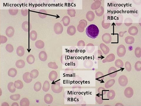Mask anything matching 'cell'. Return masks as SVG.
<instances>
[{
  "instance_id": "4fadbf2b",
  "label": "cell",
  "mask_w": 141,
  "mask_h": 106,
  "mask_svg": "<svg viewBox=\"0 0 141 106\" xmlns=\"http://www.w3.org/2000/svg\"><path fill=\"white\" fill-rule=\"evenodd\" d=\"M67 32L69 35L70 36H73L76 33V29L75 27L73 25L69 26L67 28Z\"/></svg>"
},
{
  "instance_id": "d6986e66",
  "label": "cell",
  "mask_w": 141,
  "mask_h": 106,
  "mask_svg": "<svg viewBox=\"0 0 141 106\" xmlns=\"http://www.w3.org/2000/svg\"><path fill=\"white\" fill-rule=\"evenodd\" d=\"M29 37L30 38L32 41L36 40L37 39V32L35 30H32L30 32Z\"/></svg>"
},
{
  "instance_id": "2e32d148",
  "label": "cell",
  "mask_w": 141,
  "mask_h": 106,
  "mask_svg": "<svg viewBox=\"0 0 141 106\" xmlns=\"http://www.w3.org/2000/svg\"><path fill=\"white\" fill-rule=\"evenodd\" d=\"M7 88L9 91L12 93H14L16 90V88L14 85V83L12 82H9L8 84Z\"/></svg>"
},
{
  "instance_id": "ffe728a7",
  "label": "cell",
  "mask_w": 141,
  "mask_h": 106,
  "mask_svg": "<svg viewBox=\"0 0 141 106\" xmlns=\"http://www.w3.org/2000/svg\"><path fill=\"white\" fill-rule=\"evenodd\" d=\"M70 21V18L67 16H64L62 19V22L65 26H67L69 25Z\"/></svg>"
},
{
  "instance_id": "cb8c5ba5",
  "label": "cell",
  "mask_w": 141,
  "mask_h": 106,
  "mask_svg": "<svg viewBox=\"0 0 141 106\" xmlns=\"http://www.w3.org/2000/svg\"><path fill=\"white\" fill-rule=\"evenodd\" d=\"M29 73H25L23 76V78L24 82L27 83L30 82L31 81V79L29 77Z\"/></svg>"
},
{
  "instance_id": "603a6c76",
  "label": "cell",
  "mask_w": 141,
  "mask_h": 106,
  "mask_svg": "<svg viewBox=\"0 0 141 106\" xmlns=\"http://www.w3.org/2000/svg\"><path fill=\"white\" fill-rule=\"evenodd\" d=\"M95 12L96 15L99 17H100L103 15L104 13V9L102 6L100 7L99 8L96 10Z\"/></svg>"
},
{
  "instance_id": "60d3db41",
  "label": "cell",
  "mask_w": 141,
  "mask_h": 106,
  "mask_svg": "<svg viewBox=\"0 0 141 106\" xmlns=\"http://www.w3.org/2000/svg\"><path fill=\"white\" fill-rule=\"evenodd\" d=\"M2 106H9V105L8 103L6 102H4L2 103L1 104Z\"/></svg>"
},
{
  "instance_id": "7c38bea8",
  "label": "cell",
  "mask_w": 141,
  "mask_h": 106,
  "mask_svg": "<svg viewBox=\"0 0 141 106\" xmlns=\"http://www.w3.org/2000/svg\"><path fill=\"white\" fill-rule=\"evenodd\" d=\"M17 71L14 68H12L9 69L8 71V75L9 77H14L17 76Z\"/></svg>"
},
{
  "instance_id": "d6a6232c",
  "label": "cell",
  "mask_w": 141,
  "mask_h": 106,
  "mask_svg": "<svg viewBox=\"0 0 141 106\" xmlns=\"http://www.w3.org/2000/svg\"><path fill=\"white\" fill-rule=\"evenodd\" d=\"M67 13L71 17H74L75 16L76 12L74 9H70L67 10Z\"/></svg>"
},
{
  "instance_id": "9a60e30c",
  "label": "cell",
  "mask_w": 141,
  "mask_h": 106,
  "mask_svg": "<svg viewBox=\"0 0 141 106\" xmlns=\"http://www.w3.org/2000/svg\"><path fill=\"white\" fill-rule=\"evenodd\" d=\"M14 85L16 88L17 89H21L23 87V83L20 80H17L14 83Z\"/></svg>"
},
{
  "instance_id": "74e56055",
  "label": "cell",
  "mask_w": 141,
  "mask_h": 106,
  "mask_svg": "<svg viewBox=\"0 0 141 106\" xmlns=\"http://www.w3.org/2000/svg\"><path fill=\"white\" fill-rule=\"evenodd\" d=\"M102 25L104 28L105 29H107L110 25V23H105L104 20L102 22Z\"/></svg>"
},
{
  "instance_id": "5bb4252c",
  "label": "cell",
  "mask_w": 141,
  "mask_h": 106,
  "mask_svg": "<svg viewBox=\"0 0 141 106\" xmlns=\"http://www.w3.org/2000/svg\"><path fill=\"white\" fill-rule=\"evenodd\" d=\"M25 62L22 60H18L16 62L15 65L16 67L19 68H22L25 66Z\"/></svg>"
},
{
  "instance_id": "7402d4cb",
  "label": "cell",
  "mask_w": 141,
  "mask_h": 106,
  "mask_svg": "<svg viewBox=\"0 0 141 106\" xmlns=\"http://www.w3.org/2000/svg\"><path fill=\"white\" fill-rule=\"evenodd\" d=\"M35 45L37 48L39 49L42 48L44 47V42L41 40H38L35 43Z\"/></svg>"
},
{
  "instance_id": "4316f807",
  "label": "cell",
  "mask_w": 141,
  "mask_h": 106,
  "mask_svg": "<svg viewBox=\"0 0 141 106\" xmlns=\"http://www.w3.org/2000/svg\"><path fill=\"white\" fill-rule=\"evenodd\" d=\"M20 96L19 94L11 95L10 98L11 99L14 101H17L20 99Z\"/></svg>"
},
{
  "instance_id": "44dd1931",
  "label": "cell",
  "mask_w": 141,
  "mask_h": 106,
  "mask_svg": "<svg viewBox=\"0 0 141 106\" xmlns=\"http://www.w3.org/2000/svg\"><path fill=\"white\" fill-rule=\"evenodd\" d=\"M9 13L12 15H16L18 13V9L15 8H11L9 9Z\"/></svg>"
},
{
  "instance_id": "f35d334b",
  "label": "cell",
  "mask_w": 141,
  "mask_h": 106,
  "mask_svg": "<svg viewBox=\"0 0 141 106\" xmlns=\"http://www.w3.org/2000/svg\"><path fill=\"white\" fill-rule=\"evenodd\" d=\"M131 13L133 15L135 16H138L139 15V11L137 10V9L134 8V9H132V10L131 11Z\"/></svg>"
},
{
  "instance_id": "83f0119b",
  "label": "cell",
  "mask_w": 141,
  "mask_h": 106,
  "mask_svg": "<svg viewBox=\"0 0 141 106\" xmlns=\"http://www.w3.org/2000/svg\"><path fill=\"white\" fill-rule=\"evenodd\" d=\"M133 20L130 18H127L124 20V24L127 26H129L132 24Z\"/></svg>"
},
{
  "instance_id": "30bf717a",
  "label": "cell",
  "mask_w": 141,
  "mask_h": 106,
  "mask_svg": "<svg viewBox=\"0 0 141 106\" xmlns=\"http://www.w3.org/2000/svg\"><path fill=\"white\" fill-rule=\"evenodd\" d=\"M101 3L100 0H96L93 3L91 6V8L92 10H97L101 7Z\"/></svg>"
},
{
  "instance_id": "e0dca14e",
  "label": "cell",
  "mask_w": 141,
  "mask_h": 106,
  "mask_svg": "<svg viewBox=\"0 0 141 106\" xmlns=\"http://www.w3.org/2000/svg\"><path fill=\"white\" fill-rule=\"evenodd\" d=\"M100 47L101 50H102L104 54H106L109 53V47L106 45L104 44V43H102L100 44Z\"/></svg>"
},
{
  "instance_id": "8992f818",
  "label": "cell",
  "mask_w": 141,
  "mask_h": 106,
  "mask_svg": "<svg viewBox=\"0 0 141 106\" xmlns=\"http://www.w3.org/2000/svg\"><path fill=\"white\" fill-rule=\"evenodd\" d=\"M103 41L106 44L110 43L112 41V37L110 34L106 33L103 35L102 37Z\"/></svg>"
},
{
  "instance_id": "4dcf8cb0",
  "label": "cell",
  "mask_w": 141,
  "mask_h": 106,
  "mask_svg": "<svg viewBox=\"0 0 141 106\" xmlns=\"http://www.w3.org/2000/svg\"><path fill=\"white\" fill-rule=\"evenodd\" d=\"M47 12L44 10H41L39 11V16L42 18H44L47 17Z\"/></svg>"
},
{
  "instance_id": "3957f363",
  "label": "cell",
  "mask_w": 141,
  "mask_h": 106,
  "mask_svg": "<svg viewBox=\"0 0 141 106\" xmlns=\"http://www.w3.org/2000/svg\"><path fill=\"white\" fill-rule=\"evenodd\" d=\"M54 30L55 33L56 34H60L63 32V27L60 23H56L54 26Z\"/></svg>"
},
{
  "instance_id": "6da1fadb",
  "label": "cell",
  "mask_w": 141,
  "mask_h": 106,
  "mask_svg": "<svg viewBox=\"0 0 141 106\" xmlns=\"http://www.w3.org/2000/svg\"><path fill=\"white\" fill-rule=\"evenodd\" d=\"M86 33L88 37L94 39L97 38L99 34V30L97 25L92 24L86 28Z\"/></svg>"
},
{
  "instance_id": "d590c367",
  "label": "cell",
  "mask_w": 141,
  "mask_h": 106,
  "mask_svg": "<svg viewBox=\"0 0 141 106\" xmlns=\"http://www.w3.org/2000/svg\"><path fill=\"white\" fill-rule=\"evenodd\" d=\"M21 13L23 16H26L28 15L29 13V11L26 8H23L21 9Z\"/></svg>"
},
{
  "instance_id": "836d02e7",
  "label": "cell",
  "mask_w": 141,
  "mask_h": 106,
  "mask_svg": "<svg viewBox=\"0 0 141 106\" xmlns=\"http://www.w3.org/2000/svg\"><path fill=\"white\" fill-rule=\"evenodd\" d=\"M7 41V38L6 36L1 35L0 36V43L1 44H4Z\"/></svg>"
},
{
  "instance_id": "e575fe53",
  "label": "cell",
  "mask_w": 141,
  "mask_h": 106,
  "mask_svg": "<svg viewBox=\"0 0 141 106\" xmlns=\"http://www.w3.org/2000/svg\"><path fill=\"white\" fill-rule=\"evenodd\" d=\"M77 46L79 49L83 48L85 46V42L83 40H80L77 43Z\"/></svg>"
},
{
  "instance_id": "1f68e13d",
  "label": "cell",
  "mask_w": 141,
  "mask_h": 106,
  "mask_svg": "<svg viewBox=\"0 0 141 106\" xmlns=\"http://www.w3.org/2000/svg\"><path fill=\"white\" fill-rule=\"evenodd\" d=\"M95 46L92 43H89L86 46V50L87 51L92 52L94 50Z\"/></svg>"
},
{
  "instance_id": "ba28073f",
  "label": "cell",
  "mask_w": 141,
  "mask_h": 106,
  "mask_svg": "<svg viewBox=\"0 0 141 106\" xmlns=\"http://www.w3.org/2000/svg\"><path fill=\"white\" fill-rule=\"evenodd\" d=\"M138 29L137 27L135 26L130 27L128 30V33L130 35L133 36H135L138 34Z\"/></svg>"
},
{
  "instance_id": "9c48e42d",
  "label": "cell",
  "mask_w": 141,
  "mask_h": 106,
  "mask_svg": "<svg viewBox=\"0 0 141 106\" xmlns=\"http://www.w3.org/2000/svg\"><path fill=\"white\" fill-rule=\"evenodd\" d=\"M25 50L24 47L22 46H19L16 50V53L19 57H22L24 55Z\"/></svg>"
},
{
  "instance_id": "7a4b0ae2",
  "label": "cell",
  "mask_w": 141,
  "mask_h": 106,
  "mask_svg": "<svg viewBox=\"0 0 141 106\" xmlns=\"http://www.w3.org/2000/svg\"><path fill=\"white\" fill-rule=\"evenodd\" d=\"M87 25V23L86 20H80L79 24L77 26V30L78 32H83Z\"/></svg>"
},
{
  "instance_id": "8fae6325",
  "label": "cell",
  "mask_w": 141,
  "mask_h": 106,
  "mask_svg": "<svg viewBox=\"0 0 141 106\" xmlns=\"http://www.w3.org/2000/svg\"><path fill=\"white\" fill-rule=\"evenodd\" d=\"M86 18L88 21L92 22L94 20L95 18V14L93 11H88L86 14Z\"/></svg>"
},
{
  "instance_id": "5b68a950",
  "label": "cell",
  "mask_w": 141,
  "mask_h": 106,
  "mask_svg": "<svg viewBox=\"0 0 141 106\" xmlns=\"http://www.w3.org/2000/svg\"><path fill=\"white\" fill-rule=\"evenodd\" d=\"M22 29L26 32H28L32 29V25L28 21H24L22 23L21 25Z\"/></svg>"
},
{
  "instance_id": "f1b7e54d",
  "label": "cell",
  "mask_w": 141,
  "mask_h": 106,
  "mask_svg": "<svg viewBox=\"0 0 141 106\" xmlns=\"http://www.w3.org/2000/svg\"><path fill=\"white\" fill-rule=\"evenodd\" d=\"M29 104V100L26 98L22 99L20 102V105L21 106H28Z\"/></svg>"
},
{
  "instance_id": "ac0fdd59",
  "label": "cell",
  "mask_w": 141,
  "mask_h": 106,
  "mask_svg": "<svg viewBox=\"0 0 141 106\" xmlns=\"http://www.w3.org/2000/svg\"><path fill=\"white\" fill-rule=\"evenodd\" d=\"M134 38L132 36H127L125 39V42L126 43L128 44H132L134 43Z\"/></svg>"
},
{
  "instance_id": "484cf974",
  "label": "cell",
  "mask_w": 141,
  "mask_h": 106,
  "mask_svg": "<svg viewBox=\"0 0 141 106\" xmlns=\"http://www.w3.org/2000/svg\"><path fill=\"white\" fill-rule=\"evenodd\" d=\"M5 48L7 51L9 53L13 52L14 50L13 46L11 44H8L6 45Z\"/></svg>"
},
{
  "instance_id": "277c9868",
  "label": "cell",
  "mask_w": 141,
  "mask_h": 106,
  "mask_svg": "<svg viewBox=\"0 0 141 106\" xmlns=\"http://www.w3.org/2000/svg\"><path fill=\"white\" fill-rule=\"evenodd\" d=\"M126 49L125 46L123 45H120L117 48V55L119 57H122L125 55Z\"/></svg>"
},
{
  "instance_id": "d4e9b609",
  "label": "cell",
  "mask_w": 141,
  "mask_h": 106,
  "mask_svg": "<svg viewBox=\"0 0 141 106\" xmlns=\"http://www.w3.org/2000/svg\"><path fill=\"white\" fill-rule=\"evenodd\" d=\"M35 58L33 56L30 55L27 57V62L29 64H32L35 62Z\"/></svg>"
},
{
  "instance_id": "f546056e",
  "label": "cell",
  "mask_w": 141,
  "mask_h": 106,
  "mask_svg": "<svg viewBox=\"0 0 141 106\" xmlns=\"http://www.w3.org/2000/svg\"><path fill=\"white\" fill-rule=\"evenodd\" d=\"M40 59L42 61H45L46 60L47 56L46 53L45 52L42 51L40 52Z\"/></svg>"
},
{
  "instance_id": "52a82bcc",
  "label": "cell",
  "mask_w": 141,
  "mask_h": 106,
  "mask_svg": "<svg viewBox=\"0 0 141 106\" xmlns=\"http://www.w3.org/2000/svg\"><path fill=\"white\" fill-rule=\"evenodd\" d=\"M14 28L11 26L7 27L5 31V33L7 36L9 38L13 37L14 35Z\"/></svg>"
},
{
  "instance_id": "8d00e7d4",
  "label": "cell",
  "mask_w": 141,
  "mask_h": 106,
  "mask_svg": "<svg viewBox=\"0 0 141 106\" xmlns=\"http://www.w3.org/2000/svg\"><path fill=\"white\" fill-rule=\"evenodd\" d=\"M141 48L140 47H138L135 49V54L138 57H140L141 55Z\"/></svg>"
},
{
  "instance_id": "ab89813d",
  "label": "cell",
  "mask_w": 141,
  "mask_h": 106,
  "mask_svg": "<svg viewBox=\"0 0 141 106\" xmlns=\"http://www.w3.org/2000/svg\"><path fill=\"white\" fill-rule=\"evenodd\" d=\"M127 32V31H125V32H119V36L120 37H122L123 36V35H124V34H125L126 32Z\"/></svg>"
}]
</instances>
